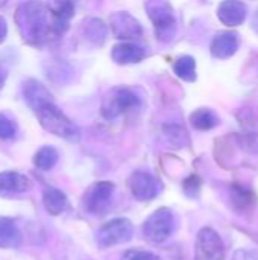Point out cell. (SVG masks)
Segmentation results:
<instances>
[{
  "mask_svg": "<svg viewBox=\"0 0 258 260\" xmlns=\"http://www.w3.org/2000/svg\"><path fill=\"white\" fill-rule=\"evenodd\" d=\"M15 23L24 43L40 47L59 37L52 11L36 0L24 2L15 12Z\"/></svg>",
  "mask_w": 258,
  "mask_h": 260,
  "instance_id": "6da1fadb",
  "label": "cell"
},
{
  "mask_svg": "<svg viewBox=\"0 0 258 260\" xmlns=\"http://www.w3.org/2000/svg\"><path fill=\"white\" fill-rule=\"evenodd\" d=\"M33 111H35V116H36L40 125L46 131H49V133H52V134H55V136L67 140V142H71V143H78L79 142L81 131H79L78 125L75 122H71L53 104V101L43 102V104L36 105L33 108Z\"/></svg>",
  "mask_w": 258,
  "mask_h": 260,
  "instance_id": "7a4b0ae2",
  "label": "cell"
},
{
  "mask_svg": "<svg viewBox=\"0 0 258 260\" xmlns=\"http://www.w3.org/2000/svg\"><path fill=\"white\" fill-rule=\"evenodd\" d=\"M148 15L155 27V35L160 41L169 43L176 32V18L172 6L166 0H149L146 3Z\"/></svg>",
  "mask_w": 258,
  "mask_h": 260,
  "instance_id": "3957f363",
  "label": "cell"
},
{
  "mask_svg": "<svg viewBox=\"0 0 258 260\" xmlns=\"http://www.w3.org/2000/svg\"><path fill=\"white\" fill-rule=\"evenodd\" d=\"M138 105H140V98L132 90L126 87H116L105 94L102 101L100 113L105 119L113 120L122 116L123 113H126L128 110L135 108Z\"/></svg>",
  "mask_w": 258,
  "mask_h": 260,
  "instance_id": "277c9868",
  "label": "cell"
},
{
  "mask_svg": "<svg viewBox=\"0 0 258 260\" xmlns=\"http://www.w3.org/2000/svg\"><path fill=\"white\" fill-rule=\"evenodd\" d=\"M175 230V216L170 209L161 207L155 210L143 224V236L152 244H163Z\"/></svg>",
  "mask_w": 258,
  "mask_h": 260,
  "instance_id": "5b68a950",
  "label": "cell"
},
{
  "mask_svg": "<svg viewBox=\"0 0 258 260\" xmlns=\"http://www.w3.org/2000/svg\"><path fill=\"white\" fill-rule=\"evenodd\" d=\"M132 235H134L132 222L126 218H116L99 229L96 235V242L100 248H109L119 244L129 242Z\"/></svg>",
  "mask_w": 258,
  "mask_h": 260,
  "instance_id": "8992f818",
  "label": "cell"
},
{
  "mask_svg": "<svg viewBox=\"0 0 258 260\" xmlns=\"http://www.w3.org/2000/svg\"><path fill=\"white\" fill-rule=\"evenodd\" d=\"M225 247L217 232L210 227L199 230L195 244V260H224Z\"/></svg>",
  "mask_w": 258,
  "mask_h": 260,
  "instance_id": "52a82bcc",
  "label": "cell"
},
{
  "mask_svg": "<svg viewBox=\"0 0 258 260\" xmlns=\"http://www.w3.org/2000/svg\"><path fill=\"white\" fill-rule=\"evenodd\" d=\"M116 186L111 181H97L84 193V207L91 215H103L109 206Z\"/></svg>",
  "mask_w": 258,
  "mask_h": 260,
  "instance_id": "ba28073f",
  "label": "cell"
},
{
  "mask_svg": "<svg viewBox=\"0 0 258 260\" xmlns=\"http://www.w3.org/2000/svg\"><path fill=\"white\" fill-rule=\"evenodd\" d=\"M161 181L152 174L135 171L129 178V189L135 200L138 201H151L157 198L161 192Z\"/></svg>",
  "mask_w": 258,
  "mask_h": 260,
  "instance_id": "9c48e42d",
  "label": "cell"
},
{
  "mask_svg": "<svg viewBox=\"0 0 258 260\" xmlns=\"http://www.w3.org/2000/svg\"><path fill=\"white\" fill-rule=\"evenodd\" d=\"M111 24V32L114 34L116 38L129 41V40H137L143 34V27L138 20H135L129 12H114L109 18Z\"/></svg>",
  "mask_w": 258,
  "mask_h": 260,
  "instance_id": "30bf717a",
  "label": "cell"
},
{
  "mask_svg": "<svg viewBox=\"0 0 258 260\" xmlns=\"http://www.w3.org/2000/svg\"><path fill=\"white\" fill-rule=\"evenodd\" d=\"M219 20L230 26H240L246 20V6L240 0H224L217 8Z\"/></svg>",
  "mask_w": 258,
  "mask_h": 260,
  "instance_id": "8fae6325",
  "label": "cell"
},
{
  "mask_svg": "<svg viewBox=\"0 0 258 260\" xmlns=\"http://www.w3.org/2000/svg\"><path fill=\"white\" fill-rule=\"evenodd\" d=\"M49 9L52 11V15L55 18L56 30L59 32V35H62L68 29L70 20L75 15L76 0H50Z\"/></svg>",
  "mask_w": 258,
  "mask_h": 260,
  "instance_id": "7c38bea8",
  "label": "cell"
},
{
  "mask_svg": "<svg viewBox=\"0 0 258 260\" xmlns=\"http://www.w3.org/2000/svg\"><path fill=\"white\" fill-rule=\"evenodd\" d=\"M211 55L217 59L231 58L239 49V37L236 32H220L211 41Z\"/></svg>",
  "mask_w": 258,
  "mask_h": 260,
  "instance_id": "4fadbf2b",
  "label": "cell"
},
{
  "mask_svg": "<svg viewBox=\"0 0 258 260\" xmlns=\"http://www.w3.org/2000/svg\"><path fill=\"white\" fill-rule=\"evenodd\" d=\"M146 56V52L141 46L134 43H119L111 49V58L116 64H137Z\"/></svg>",
  "mask_w": 258,
  "mask_h": 260,
  "instance_id": "5bb4252c",
  "label": "cell"
},
{
  "mask_svg": "<svg viewBox=\"0 0 258 260\" xmlns=\"http://www.w3.org/2000/svg\"><path fill=\"white\" fill-rule=\"evenodd\" d=\"M30 187V181L26 175L14 171H6L0 174V195H14L21 193Z\"/></svg>",
  "mask_w": 258,
  "mask_h": 260,
  "instance_id": "9a60e30c",
  "label": "cell"
},
{
  "mask_svg": "<svg viewBox=\"0 0 258 260\" xmlns=\"http://www.w3.org/2000/svg\"><path fill=\"white\" fill-rule=\"evenodd\" d=\"M23 93H24V99L27 102V105L33 110L36 105L43 104V102H49L52 101V94L50 91L38 81L35 79H29L27 82H24L23 87Z\"/></svg>",
  "mask_w": 258,
  "mask_h": 260,
  "instance_id": "2e32d148",
  "label": "cell"
},
{
  "mask_svg": "<svg viewBox=\"0 0 258 260\" xmlns=\"http://www.w3.org/2000/svg\"><path fill=\"white\" fill-rule=\"evenodd\" d=\"M43 204H44V209L49 215L56 216L67 209L68 200L62 190L55 189V187H49L43 193Z\"/></svg>",
  "mask_w": 258,
  "mask_h": 260,
  "instance_id": "e0dca14e",
  "label": "cell"
},
{
  "mask_svg": "<svg viewBox=\"0 0 258 260\" xmlns=\"http://www.w3.org/2000/svg\"><path fill=\"white\" fill-rule=\"evenodd\" d=\"M21 242V232L9 218H0V248H17Z\"/></svg>",
  "mask_w": 258,
  "mask_h": 260,
  "instance_id": "ac0fdd59",
  "label": "cell"
},
{
  "mask_svg": "<svg viewBox=\"0 0 258 260\" xmlns=\"http://www.w3.org/2000/svg\"><path fill=\"white\" fill-rule=\"evenodd\" d=\"M84 37L94 46H102L106 40V26L99 18H88L82 26Z\"/></svg>",
  "mask_w": 258,
  "mask_h": 260,
  "instance_id": "d6986e66",
  "label": "cell"
},
{
  "mask_svg": "<svg viewBox=\"0 0 258 260\" xmlns=\"http://www.w3.org/2000/svg\"><path fill=\"white\" fill-rule=\"evenodd\" d=\"M190 122L199 131H210L219 125V117L210 108H198L190 114Z\"/></svg>",
  "mask_w": 258,
  "mask_h": 260,
  "instance_id": "ffe728a7",
  "label": "cell"
},
{
  "mask_svg": "<svg viewBox=\"0 0 258 260\" xmlns=\"http://www.w3.org/2000/svg\"><path fill=\"white\" fill-rule=\"evenodd\" d=\"M173 72L178 78L187 81V82H193L196 81V61L193 56H181L176 59V62L173 64Z\"/></svg>",
  "mask_w": 258,
  "mask_h": 260,
  "instance_id": "44dd1931",
  "label": "cell"
},
{
  "mask_svg": "<svg viewBox=\"0 0 258 260\" xmlns=\"http://www.w3.org/2000/svg\"><path fill=\"white\" fill-rule=\"evenodd\" d=\"M231 200L233 204L237 210H245V209H251L255 204V195L252 193V190H249L248 187H243L240 184H234L231 189Z\"/></svg>",
  "mask_w": 258,
  "mask_h": 260,
  "instance_id": "7402d4cb",
  "label": "cell"
},
{
  "mask_svg": "<svg viewBox=\"0 0 258 260\" xmlns=\"http://www.w3.org/2000/svg\"><path fill=\"white\" fill-rule=\"evenodd\" d=\"M58 161V151L53 146H43L33 155V165L40 171H50Z\"/></svg>",
  "mask_w": 258,
  "mask_h": 260,
  "instance_id": "603a6c76",
  "label": "cell"
},
{
  "mask_svg": "<svg viewBox=\"0 0 258 260\" xmlns=\"http://www.w3.org/2000/svg\"><path fill=\"white\" fill-rule=\"evenodd\" d=\"M15 133H17V126L14 120H11L5 114H0V139L9 140L15 136Z\"/></svg>",
  "mask_w": 258,
  "mask_h": 260,
  "instance_id": "cb8c5ba5",
  "label": "cell"
},
{
  "mask_svg": "<svg viewBox=\"0 0 258 260\" xmlns=\"http://www.w3.org/2000/svg\"><path fill=\"white\" fill-rule=\"evenodd\" d=\"M201 180H199V177L198 175H190L184 183H182V189H184V192L189 195V197H192V198H195V197H198L199 195V192H201Z\"/></svg>",
  "mask_w": 258,
  "mask_h": 260,
  "instance_id": "d4e9b609",
  "label": "cell"
},
{
  "mask_svg": "<svg viewBox=\"0 0 258 260\" xmlns=\"http://www.w3.org/2000/svg\"><path fill=\"white\" fill-rule=\"evenodd\" d=\"M166 136L170 140L172 145H175V148H181L186 142V133L179 128V126H172V128H166Z\"/></svg>",
  "mask_w": 258,
  "mask_h": 260,
  "instance_id": "484cf974",
  "label": "cell"
},
{
  "mask_svg": "<svg viewBox=\"0 0 258 260\" xmlns=\"http://www.w3.org/2000/svg\"><path fill=\"white\" fill-rule=\"evenodd\" d=\"M122 260H160V257L155 256L154 253L143 251V250H128L122 256Z\"/></svg>",
  "mask_w": 258,
  "mask_h": 260,
  "instance_id": "4316f807",
  "label": "cell"
},
{
  "mask_svg": "<svg viewBox=\"0 0 258 260\" xmlns=\"http://www.w3.org/2000/svg\"><path fill=\"white\" fill-rule=\"evenodd\" d=\"M234 260H258V253H255V251H246V250H239L234 254Z\"/></svg>",
  "mask_w": 258,
  "mask_h": 260,
  "instance_id": "83f0119b",
  "label": "cell"
},
{
  "mask_svg": "<svg viewBox=\"0 0 258 260\" xmlns=\"http://www.w3.org/2000/svg\"><path fill=\"white\" fill-rule=\"evenodd\" d=\"M6 35H8V24H6V20L0 15V43L5 41Z\"/></svg>",
  "mask_w": 258,
  "mask_h": 260,
  "instance_id": "f1b7e54d",
  "label": "cell"
},
{
  "mask_svg": "<svg viewBox=\"0 0 258 260\" xmlns=\"http://www.w3.org/2000/svg\"><path fill=\"white\" fill-rule=\"evenodd\" d=\"M2 87H3V76L0 75V90H2Z\"/></svg>",
  "mask_w": 258,
  "mask_h": 260,
  "instance_id": "f546056e",
  "label": "cell"
},
{
  "mask_svg": "<svg viewBox=\"0 0 258 260\" xmlns=\"http://www.w3.org/2000/svg\"><path fill=\"white\" fill-rule=\"evenodd\" d=\"M6 2H8V0H0V8H2V6H5V5H6Z\"/></svg>",
  "mask_w": 258,
  "mask_h": 260,
  "instance_id": "4dcf8cb0",
  "label": "cell"
}]
</instances>
